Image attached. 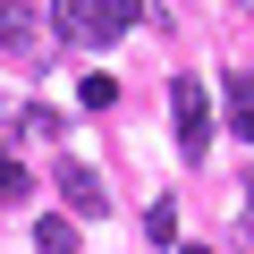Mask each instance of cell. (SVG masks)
Returning a JSON list of instances; mask_svg holds the SVG:
<instances>
[{"label": "cell", "instance_id": "cell-12", "mask_svg": "<svg viewBox=\"0 0 254 254\" xmlns=\"http://www.w3.org/2000/svg\"><path fill=\"white\" fill-rule=\"evenodd\" d=\"M187 254H203V246H187Z\"/></svg>", "mask_w": 254, "mask_h": 254}, {"label": "cell", "instance_id": "cell-8", "mask_svg": "<svg viewBox=\"0 0 254 254\" xmlns=\"http://www.w3.org/2000/svg\"><path fill=\"white\" fill-rule=\"evenodd\" d=\"M26 187H34V178L17 170V153H9V144H0V212H9V203H26Z\"/></svg>", "mask_w": 254, "mask_h": 254}, {"label": "cell", "instance_id": "cell-11", "mask_svg": "<svg viewBox=\"0 0 254 254\" xmlns=\"http://www.w3.org/2000/svg\"><path fill=\"white\" fill-rule=\"evenodd\" d=\"M144 237H153V246H170V237H178V212H170V203H153V212H144Z\"/></svg>", "mask_w": 254, "mask_h": 254}, {"label": "cell", "instance_id": "cell-13", "mask_svg": "<svg viewBox=\"0 0 254 254\" xmlns=\"http://www.w3.org/2000/svg\"><path fill=\"white\" fill-rule=\"evenodd\" d=\"M246 212H254V195H246Z\"/></svg>", "mask_w": 254, "mask_h": 254}, {"label": "cell", "instance_id": "cell-10", "mask_svg": "<svg viewBox=\"0 0 254 254\" xmlns=\"http://www.w3.org/2000/svg\"><path fill=\"white\" fill-rule=\"evenodd\" d=\"M76 102H85V110H110V102H119V76H85Z\"/></svg>", "mask_w": 254, "mask_h": 254}, {"label": "cell", "instance_id": "cell-2", "mask_svg": "<svg viewBox=\"0 0 254 254\" xmlns=\"http://www.w3.org/2000/svg\"><path fill=\"white\" fill-rule=\"evenodd\" d=\"M60 195H68V212H76V220H102V212H110V187H102L85 161H60Z\"/></svg>", "mask_w": 254, "mask_h": 254}, {"label": "cell", "instance_id": "cell-5", "mask_svg": "<svg viewBox=\"0 0 254 254\" xmlns=\"http://www.w3.org/2000/svg\"><path fill=\"white\" fill-rule=\"evenodd\" d=\"M229 127H237V136L254 144V76H246V68L229 76Z\"/></svg>", "mask_w": 254, "mask_h": 254}, {"label": "cell", "instance_id": "cell-9", "mask_svg": "<svg viewBox=\"0 0 254 254\" xmlns=\"http://www.w3.org/2000/svg\"><path fill=\"white\" fill-rule=\"evenodd\" d=\"M17 136H60V110H51V102H26V110H17Z\"/></svg>", "mask_w": 254, "mask_h": 254}, {"label": "cell", "instance_id": "cell-1", "mask_svg": "<svg viewBox=\"0 0 254 254\" xmlns=\"http://www.w3.org/2000/svg\"><path fill=\"white\" fill-rule=\"evenodd\" d=\"M170 119H178V153L203 161V144H212V102H203L195 76H170Z\"/></svg>", "mask_w": 254, "mask_h": 254}, {"label": "cell", "instance_id": "cell-6", "mask_svg": "<svg viewBox=\"0 0 254 254\" xmlns=\"http://www.w3.org/2000/svg\"><path fill=\"white\" fill-rule=\"evenodd\" d=\"M34 254H76V220H68V212L34 220Z\"/></svg>", "mask_w": 254, "mask_h": 254}, {"label": "cell", "instance_id": "cell-3", "mask_svg": "<svg viewBox=\"0 0 254 254\" xmlns=\"http://www.w3.org/2000/svg\"><path fill=\"white\" fill-rule=\"evenodd\" d=\"M51 34L68 43V51H93L102 34H93V9H85V0H51Z\"/></svg>", "mask_w": 254, "mask_h": 254}, {"label": "cell", "instance_id": "cell-4", "mask_svg": "<svg viewBox=\"0 0 254 254\" xmlns=\"http://www.w3.org/2000/svg\"><path fill=\"white\" fill-rule=\"evenodd\" d=\"M0 34H9L17 60H43V51H34V9H26V0H0Z\"/></svg>", "mask_w": 254, "mask_h": 254}, {"label": "cell", "instance_id": "cell-7", "mask_svg": "<svg viewBox=\"0 0 254 254\" xmlns=\"http://www.w3.org/2000/svg\"><path fill=\"white\" fill-rule=\"evenodd\" d=\"M85 9H93V34H102V43L136 26V0H85Z\"/></svg>", "mask_w": 254, "mask_h": 254}]
</instances>
